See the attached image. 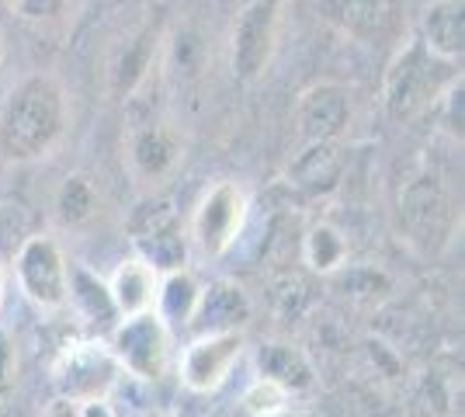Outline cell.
I'll return each instance as SVG.
<instances>
[{
	"instance_id": "1",
	"label": "cell",
	"mask_w": 465,
	"mask_h": 417,
	"mask_svg": "<svg viewBox=\"0 0 465 417\" xmlns=\"http://www.w3.org/2000/svg\"><path fill=\"white\" fill-rule=\"evenodd\" d=\"M66 136V91L53 74H28L0 108V154L11 164L49 157Z\"/></svg>"
},
{
	"instance_id": "2",
	"label": "cell",
	"mask_w": 465,
	"mask_h": 417,
	"mask_svg": "<svg viewBox=\"0 0 465 417\" xmlns=\"http://www.w3.org/2000/svg\"><path fill=\"white\" fill-rule=\"evenodd\" d=\"M462 74H455V63L434 56L424 42L413 35L400 45V53L392 56L386 70V87H382L386 112L396 122L417 119L430 104H438V98Z\"/></svg>"
},
{
	"instance_id": "3",
	"label": "cell",
	"mask_w": 465,
	"mask_h": 417,
	"mask_svg": "<svg viewBox=\"0 0 465 417\" xmlns=\"http://www.w3.org/2000/svg\"><path fill=\"white\" fill-rule=\"evenodd\" d=\"M122 376L125 372L118 365L112 344L97 338H77L63 344V352L53 362V382H56L59 397L77 400V403L108 400Z\"/></svg>"
},
{
	"instance_id": "4",
	"label": "cell",
	"mask_w": 465,
	"mask_h": 417,
	"mask_svg": "<svg viewBox=\"0 0 465 417\" xmlns=\"http://www.w3.org/2000/svg\"><path fill=\"white\" fill-rule=\"evenodd\" d=\"M278 25H282V0H247L230 32V66L240 84H257L268 74L278 49Z\"/></svg>"
},
{
	"instance_id": "5",
	"label": "cell",
	"mask_w": 465,
	"mask_h": 417,
	"mask_svg": "<svg viewBox=\"0 0 465 417\" xmlns=\"http://www.w3.org/2000/svg\"><path fill=\"white\" fill-rule=\"evenodd\" d=\"M251 216V199L240 181H215L202 192L192 213V240L205 258H223L240 240Z\"/></svg>"
},
{
	"instance_id": "6",
	"label": "cell",
	"mask_w": 465,
	"mask_h": 417,
	"mask_svg": "<svg viewBox=\"0 0 465 417\" xmlns=\"http://www.w3.org/2000/svg\"><path fill=\"white\" fill-rule=\"evenodd\" d=\"M112 352H115L122 372L143 379V382H160L167 376L171 365V327L163 317L150 310V313H136V317H122L115 331H112Z\"/></svg>"
},
{
	"instance_id": "7",
	"label": "cell",
	"mask_w": 465,
	"mask_h": 417,
	"mask_svg": "<svg viewBox=\"0 0 465 417\" xmlns=\"http://www.w3.org/2000/svg\"><path fill=\"white\" fill-rule=\"evenodd\" d=\"M15 278L18 289L32 299L39 310L56 313L70 296V261L49 233H35L18 247L15 254Z\"/></svg>"
},
{
	"instance_id": "8",
	"label": "cell",
	"mask_w": 465,
	"mask_h": 417,
	"mask_svg": "<svg viewBox=\"0 0 465 417\" xmlns=\"http://www.w3.org/2000/svg\"><path fill=\"white\" fill-rule=\"evenodd\" d=\"M129 237L136 243L139 258L150 261L156 272H174L184 268L188 247L181 233V219L171 199H146L139 202L129 216Z\"/></svg>"
},
{
	"instance_id": "9",
	"label": "cell",
	"mask_w": 465,
	"mask_h": 417,
	"mask_svg": "<svg viewBox=\"0 0 465 417\" xmlns=\"http://www.w3.org/2000/svg\"><path fill=\"white\" fill-rule=\"evenodd\" d=\"M243 331H205L181 352L177 372L192 393H215L243 358Z\"/></svg>"
},
{
	"instance_id": "10",
	"label": "cell",
	"mask_w": 465,
	"mask_h": 417,
	"mask_svg": "<svg viewBox=\"0 0 465 417\" xmlns=\"http://www.w3.org/2000/svg\"><path fill=\"white\" fill-rule=\"evenodd\" d=\"M403 0H316V15L354 42H386L403 32Z\"/></svg>"
},
{
	"instance_id": "11",
	"label": "cell",
	"mask_w": 465,
	"mask_h": 417,
	"mask_svg": "<svg viewBox=\"0 0 465 417\" xmlns=\"http://www.w3.org/2000/svg\"><path fill=\"white\" fill-rule=\"evenodd\" d=\"M125 160L133 178L143 184H160L174 174L184 160V136L174 122L143 119L125 136Z\"/></svg>"
},
{
	"instance_id": "12",
	"label": "cell",
	"mask_w": 465,
	"mask_h": 417,
	"mask_svg": "<svg viewBox=\"0 0 465 417\" xmlns=\"http://www.w3.org/2000/svg\"><path fill=\"white\" fill-rule=\"evenodd\" d=\"M351 115H354L351 91L344 84H333V80L310 84L295 101V125H299V136L306 143L341 139L348 133Z\"/></svg>"
},
{
	"instance_id": "13",
	"label": "cell",
	"mask_w": 465,
	"mask_h": 417,
	"mask_svg": "<svg viewBox=\"0 0 465 417\" xmlns=\"http://www.w3.org/2000/svg\"><path fill=\"white\" fill-rule=\"evenodd\" d=\"M348 171V157L337 139H316L306 143L289 164V184L310 199H327L341 188Z\"/></svg>"
},
{
	"instance_id": "14",
	"label": "cell",
	"mask_w": 465,
	"mask_h": 417,
	"mask_svg": "<svg viewBox=\"0 0 465 417\" xmlns=\"http://www.w3.org/2000/svg\"><path fill=\"white\" fill-rule=\"evenodd\" d=\"M156 66V32L150 25H143L136 32H129L125 39H118L108 53V91L112 98L125 101L133 98L139 87L146 84L150 70Z\"/></svg>"
},
{
	"instance_id": "15",
	"label": "cell",
	"mask_w": 465,
	"mask_h": 417,
	"mask_svg": "<svg viewBox=\"0 0 465 417\" xmlns=\"http://www.w3.org/2000/svg\"><path fill=\"white\" fill-rule=\"evenodd\" d=\"M417 39L434 56L459 63L465 53V0H430L417 25Z\"/></svg>"
},
{
	"instance_id": "16",
	"label": "cell",
	"mask_w": 465,
	"mask_h": 417,
	"mask_svg": "<svg viewBox=\"0 0 465 417\" xmlns=\"http://www.w3.org/2000/svg\"><path fill=\"white\" fill-rule=\"evenodd\" d=\"M108 293L115 303L118 320L122 317H136V313H150L156 310V293H160V272H156L150 261L125 258L115 268V275L108 278Z\"/></svg>"
},
{
	"instance_id": "17",
	"label": "cell",
	"mask_w": 465,
	"mask_h": 417,
	"mask_svg": "<svg viewBox=\"0 0 465 417\" xmlns=\"http://www.w3.org/2000/svg\"><path fill=\"white\" fill-rule=\"evenodd\" d=\"M257 376L285 386L289 393H302L316 382V369H312L306 352L282 344V341H268V344L257 348Z\"/></svg>"
},
{
	"instance_id": "18",
	"label": "cell",
	"mask_w": 465,
	"mask_h": 417,
	"mask_svg": "<svg viewBox=\"0 0 465 417\" xmlns=\"http://www.w3.org/2000/svg\"><path fill=\"white\" fill-rule=\"evenodd\" d=\"M198 299H202V285L192 272L174 268V272H163L160 275V293H156V313L163 317L167 327H188L194 323L198 313Z\"/></svg>"
},
{
	"instance_id": "19",
	"label": "cell",
	"mask_w": 465,
	"mask_h": 417,
	"mask_svg": "<svg viewBox=\"0 0 465 417\" xmlns=\"http://www.w3.org/2000/svg\"><path fill=\"white\" fill-rule=\"evenodd\" d=\"M247 317H251V303H247L240 285L213 282L209 289H202L194 320H205L209 331H240V323Z\"/></svg>"
},
{
	"instance_id": "20",
	"label": "cell",
	"mask_w": 465,
	"mask_h": 417,
	"mask_svg": "<svg viewBox=\"0 0 465 417\" xmlns=\"http://www.w3.org/2000/svg\"><path fill=\"white\" fill-rule=\"evenodd\" d=\"M70 303H74L91 323L118 317L115 303H112V293H108V282L97 278L94 272H87L84 264H70V296H66V306H70Z\"/></svg>"
},
{
	"instance_id": "21",
	"label": "cell",
	"mask_w": 465,
	"mask_h": 417,
	"mask_svg": "<svg viewBox=\"0 0 465 417\" xmlns=\"http://www.w3.org/2000/svg\"><path fill=\"white\" fill-rule=\"evenodd\" d=\"M302 258L310 264L312 272H320V275H330V272H337L344 258H348V240L344 233L337 230V226H330V223H316L306 240H302Z\"/></svg>"
},
{
	"instance_id": "22",
	"label": "cell",
	"mask_w": 465,
	"mask_h": 417,
	"mask_svg": "<svg viewBox=\"0 0 465 417\" xmlns=\"http://www.w3.org/2000/svg\"><path fill=\"white\" fill-rule=\"evenodd\" d=\"M97 202L101 199H97L94 181L87 174H70V178H63L56 192V213L66 226H80L97 213Z\"/></svg>"
},
{
	"instance_id": "23",
	"label": "cell",
	"mask_w": 465,
	"mask_h": 417,
	"mask_svg": "<svg viewBox=\"0 0 465 417\" xmlns=\"http://www.w3.org/2000/svg\"><path fill=\"white\" fill-rule=\"evenodd\" d=\"M289 397L292 393L285 386L257 376L251 386H247V393H243V411L251 417H274V414H282V411H289Z\"/></svg>"
},
{
	"instance_id": "24",
	"label": "cell",
	"mask_w": 465,
	"mask_h": 417,
	"mask_svg": "<svg viewBox=\"0 0 465 417\" xmlns=\"http://www.w3.org/2000/svg\"><path fill=\"white\" fill-rule=\"evenodd\" d=\"M441 104V125L448 129V136L462 143V122H465V101H462V77L448 87L445 94L438 98Z\"/></svg>"
},
{
	"instance_id": "25",
	"label": "cell",
	"mask_w": 465,
	"mask_h": 417,
	"mask_svg": "<svg viewBox=\"0 0 465 417\" xmlns=\"http://www.w3.org/2000/svg\"><path fill=\"white\" fill-rule=\"evenodd\" d=\"M18 18L25 21H56L66 15V7H70V0H4Z\"/></svg>"
},
{
	"instance_id": "26",
	"label": "cell",
	"mask_w": 465,
	"mask_h": 417,
	"mask_svg": "<svg viewBox=\"0 0 465 417\" xmlns=\"http://www.w3.org/2000/svg\"><path fill=\"white\" fill-rule=\"evenodd\" d=\"M15 382H18V344L0 327V400L11 397Z\"/></svg>"
},
{
	"instance_id": "27",
	"label": "cell",
	"mask_w": 465,
	"mask_h": 417,
	"mask_svg": "<svg viewBox=\"0 0 465 417\" xmlns=\"http://www.w3.org/2000/svg\"><path fill=\"white\" fill-rule=\"evenodd\" d=\"M42 417H84L80 414V403L77 400H66V397H56L45 411H42Z\"/></svg>"
},
{
	"instance_id": "28",
	"label": "cell",
	"mask_w": 465,
	"mask_h": 417,
	"mask_svg": "<svg viewBox=\"0 0 465 417\" xmlns=\"http://www.w3.org/2000/svg\"><path fill=\"white\" fill-rule=\"evenodd\" d=\"M80 414L84 417H115L108 400H91V403H80Z\"/></svg>"
},
{
	"instance_id": "29",
	"label": "cell",
	"mask_w": 465,
	"mask_h": 417,
	"mask_svg": "<svg viewBox=\"0 0 465 417\" xmlns=\"http://www.w3.org/2000/svg\"><path fill=\"white\" fill-rule=\"evenodd\" d=\"M4 299H7V264L0 261V310H4Z\"/></svg>"
},
{
	"instance_id": "30",
	"label": "cell",
	"mask_w": 465,
	"mask_h": 417,
	"mask_svg": "<svg viewBox=\"0 0 465 417\" xmlns=\"http://www.w3.org/2000/svg\"><path fill=\"white\" fill-rule=\"evenodd\" d=\"M0 63H4V35H0Z\"/></svg>"
},
{
	"instance_id": "31",
	"label": "cell",
	"mask_w": 465,
	"mask_h": 417,
	"mask_svg": "<svg viewBox=\"0 0 465 417\" xmlns=\"http://www.w3.org/2000/svg\"><path fill=\"white\" fill-rule=\"evenodd\" d=\"M274 417H292V414H289V411H282V414H274Z\"/></svg>"
}]
</instances>
